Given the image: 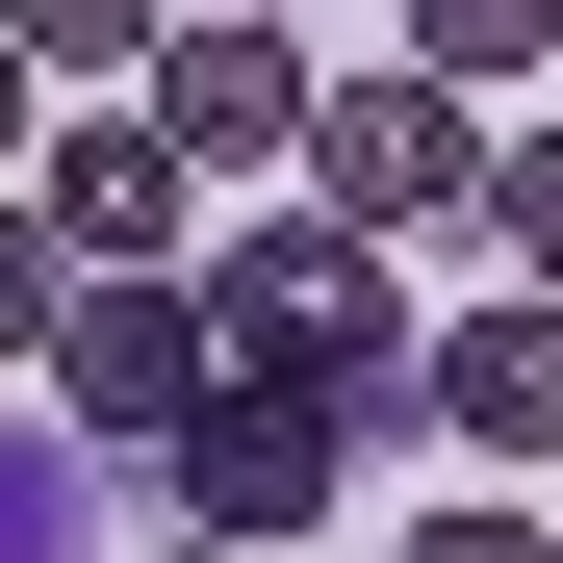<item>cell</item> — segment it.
Masks as SVG:
<instances>
[{
	"label": "cell",
	"mask_w": 563,
	"mask_h": 563,
	"mask_svg": "<svg viewBox=\"0 0 563 563\" xmlns=\"http://www.w3.org/2000/svg\"><path fill=\"white\" fill-rule=\"evenodd\" d=\"M206 308H231V385H308V410H358V435H435V333H410L385 231L256 206V231L206 256Z\"/></svg>",
	"instance_id": "6da1fadb"
},
{
	"label": "cell",
	"mask_w": 563,
	"mask_h": 563,
	"mask_svg": "<svg viewBox=\"0 0 563 563\" xmlns=\"http://www.w3.org/2000/svg\"><path fill=\"white\" fill-rule=\"evenodd\" d=\"M26 358H52V410L129 435V461H179V435L231 410V308H206V256H179V282H52Z\"/></svg>",
	"instance_id": "7a4b0ae2"
},
{
	"label": "cell",
	"mask_w": 563,
	"mask_h": 563,
	"mask_svg": "<svg viewBox=\"0 0 563 563\" xmlns=\"http://www.w3.org/2000/svg\"><path fill=\"white\" fill-rule=\"evenodd\" d=\"M308 206L333 231H487V129H461V77H333V129H308Z\"/></svg>",
	"instance_id": "3957f363"
},
{
	"label": "cell",
	"mask_w": 563,
	"mask_h": 563,
	"mask_svg": "<svg viewBox=\"0 0 563 563\" xmlns=\"http://www.w3.org/2000/svg\"><path fill=\"white\" fill-rule=\"evenodd\" d=\"M154 129L206 154V179H282L333 129V77H308V26H231V0H179V52H154Z\"/></svg>",
	"instance_id": "277c9868"
},
{
	"label": "cell",
	"mask_w": 563,
	"mask_h": 563,
	"mask_svg": "<svg viewBox=\"0 0 563 563\" xmlns=\"http://www.w3.org/2000/svg\"><path fill=\"white\" fill-rule=\"evenodd\" d=\"M179 179H206V154H179L154 103H77V129H52V179H26V231H52L77 282H179Z\"/></svg>",
	"instance_id": "5b68a950"
},
{
	"label": "cell",
	"mask_w": 563,
	"mask_h": 563,
	"mask_svg": "<svg viewBox=\"0 0 563 563\" xmlns=\"http://www.w3.org/2000/svg\"><path fill=\"white\" fill-rule=\"evenodd\" d=\"M333 461H358V410H308V385H231L206 435H179V461H154V487H179V512H206V538H256V563H282V538H308V512H333Z\"/></svg>",
	"instance_id": "8992f818"
},
{
	"label": "cell",
	"mask_w": 563,
	"mask_h": 563,
	"mask_svg": "<svg viewBox=\"0 0 563 563\" xmlns=\"http://www.w3.org/2000/svg\"><path fill=\"white\" fill-rule=\"evenodd\" d=\"M435 435L461 461H563V282H487L435 333Z\"/></svg>",
	"instance_id": "52a82bcc"
},
{
	"label": "cell",
	"mask_w": 563,
	"mask_h": 563,
	"mask_svg": "<svg viewBox=\"0 0 563 563\" xmlns=\"http://www.w3.org/2000/svg\"><path fill=\"white\" fill-rule=\"evenodd\" d=\"M0 26H26V77H154L179 0H0Z\"/></svg>",
	"instance_id": "ba28073f"
},
{
	"label": "cell",
	"mask_w": 563,
	"mask_h": 563,
	"mask_svg": "<svg viewBox=\"0 0 563 563\" xmlns=\"http://www.w3.org/2000/svg\"><path fill=\"white\" fill-rule=\"evenodd\" d=\"M410 52H435V77H538V52H563V0H410Z\"/></svg>",
	"instance_id": "9c48e42d"
},
{
	"label": "cell",
	"mask_w": 563,
	"mask_h": 563,
	"mask_svg": "<svg viewBox=\"0 0 563 563\" xmlns=\"http://www.w3.org/2000/svg\"><path fill=\"white\" fill-rule=\"evenodd\" d=\"M487 256H538V282H563V129H512V154H487Z\"/></svg>",
	"instance_id": "30bf717a"
},
{
	"label": "cell",
	"mask_w": 563,
	"mask_h": 563,
	"mask_svg": "<svg viewBox=\"0 0 563 563\" xmlns=\"http://www.w3.org/2000/svg\"><path fill=\"white\" fill-rule=\"evenodd\" d=\"M385 563H563V538H538V512H487V487H461V512H410Z\"/></svg>",
	"instance_id": "8fae6325"
},
{
	"label": "cell",
	"mask_w": 563,
	"mask_h": 563,
	"mask_svg": "<svg viewBox=\"0 0 563 563\" xmlns=\"http://www.w3.org/2000/svg\"><path fill=\"white\" fill-rule=\"evenodd\" d=\"M179 563H256V538H179Z\"/></svg>",
	"instance_id": "7c38bea8"
},
{
	"label": "cell",
	"mask_w": 563,
	"mask_h": 563,
	"mask_svg": "<svg viewBox=\"0 0 563 563\" xmlns=\"http://www.w3.org/2000/svg\"><path fill=\"white\" fill-rule=\"evenodd\" d=\"M231 26H282V0H231Z\"/></svg>",
	"instance_id": "4fadbf2b"
}]
</instances>
